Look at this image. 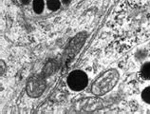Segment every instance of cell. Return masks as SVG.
<instances>
[{
    "mask_svg": "<svg viewBox=\"0 0 150 114\" xmlns=\"http://www.w3.org/2000/svg\"><path fill=\"white\" fill-rule=\"evenodd\" d=\"M119 80V73L116 69H108L101 73L91 86V91L94 95L101 96L110 91L116 86Z\"/></svg>",
    "mask_w": 150,
    "mask_h": 114,
    "instance_id": "6da1fadb",
    "label": "cell"
},
{
    "mask_svg": "<svg viewBox=\"0 0 150 114\" xmlns=\"http://www.w3.org/2000/svg\"><path fill=\"white\" fill-rule=\"evenodd\" d=\"M67 82H68L70 89L74 90V91H80L88 86V78L86 73L80 69H76L69 74Z\"/></svg>",
    "mask_w": 150,
    "mask_h": 114,
    "instance_id": "7a4b0ae2",
    "label": "cell"
},
{
    "mask_svg": "<svg viewBox=\"0 0 150 114\" xmlns=\"http://www.w3.org/2000/svg\"><path fill=\"white\" fill-rule=\"evenodd\" d=\"M46 88L45 81L42 79L35 78L34 80H30L27 86V92L30 97H39L44 92Z\"/></svg>",
    "mask_w": 150,
    "mask_h": 114,
    "instance_id": "3957f363",
    "label": "cell"
},
{
    "mask_svg": "<svg viewBox=\"0 0 150 114\" xmlns=\"http://www.w3.org/2000/svg\"><path fill=\"white\" fill-rule=\"evenodd\" d=\"M33 8L35 13L40 14L43 13L45 8V3L44 0H33Z\"/></svg>",
    "mask_w": 150,
    "mask_h": 114,
    "instance_id": "277c9868",
    "label": "cell"
},
{
    "mask_svg": "<svg viewBox=\"0 0 150 114\" xmlns=\"http://www.w3.org/2000/svg\"><path fill=\"white\" fill-rule=\"evenodd\" d=\"M141 75L146 80H150V62H146L142 66Z\"/></svg>",
    "mask_w": 150,
    "mask_h": 114,
    "instance_id": "5b68a950",
    "label": "cell"
},
{
    "mask_svg": "<svg viewBox=\"0 0 150 114\" xmlns=\"http://www.w3.org/2000/svg\"><path fill=\"white\" fill-rule=\"evenodd\" d=\"M47 6H48V9L50 11H57L61 7L60 0H47Z\"/></svg>",
    "mask_w": 150,
    "mask_h": 114,
    "instance_id": "8992f818",
    "label": "cell"
},
{
    "mask_svg": "<svg viewBox=\"0 0 150 114\" xmlns=\"http://www.w3.org/2000/svg\"><path fill=\"white\" fill-rule=\"evenodd\" d=\"M142 99L146 104L150 105V86H147V88H145L143 90V92H142Z\"/></svg>",
    "mask_w": 150,
    "mask_h": 114,
    "instance_id": "52a82bcc",
    "label": "cell"
},
{
    "mask_svg": "<svg viewBox=\"0 0 150 114\" xmlns=\"http://www.w3.org/2000/svg\"><path fill=\"white\" fill-rule=\"evenodd\" d=\"M146 55H147L146 50H141L136 53V58L138 59V60H144V59H145V57H146Z\"/></svg>",
    "mask_w": 150,
    "mask_h": 114,
    "instance_id": "ba28073f",
    "label": "cell"
},
{
    "mask_svg": "<svg viewBox=\"0 0 150 114\" xmlns=\"http://www.w3.org/2000/svg\"><path fill=\"white\" fill-rule=\"evenodd\" d=\"M20 2L23 4V5H28V4L30 2V0H20Z\"/></svg>",
    "mask_w": 150,
    "mask_h": 114,
    "instance_id": "9c48e42d",
    "label": "cell"
},
{
    "mask_svg": "<svg viewBox=\"0 0 150 114\" xmlns=\"http://www.w3.org/2000/svg\"><path fill=\"white\" fill-rule=\"evenodd\" d=\"M70 2H71V0H62V3L64 4V5H68Z\"/></svg>",
    "mask_w": 150,
    "mask_h": 114,
    "instance_id": "30bf717a",
    "label": "cell"
}]
</instances>
